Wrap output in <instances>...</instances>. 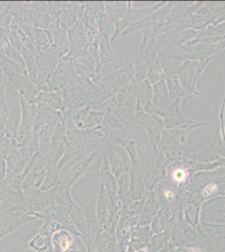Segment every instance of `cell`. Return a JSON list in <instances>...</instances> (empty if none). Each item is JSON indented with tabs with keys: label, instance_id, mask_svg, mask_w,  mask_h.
<instances>
[{
	"label": "cell",
	"instance_id": "6da1fadb",
	"mask_svg": "<svg viewBox=\"0 0 225 252\" xmlns=\"http://www.w3.org/2000/svg\"><path fill=\"white\" fill-rule=\"evenodd\" d=\"M69 40V52L66 55L71 59L89 57V40L86 34L82 18L77 20L73 27L67 31Z\"/></svg>",
	"mask_w": 225,
	"mask_h": 252
},
{
	"label": "cell",
	"instance_id": "7a4b0ae2",
	"mask_svg": "<svg viewBox=\"0 0 225 252\" xmlns=\"http://www.w3.org/2000/svg\"><path fill=\"white\" fill-rule=\"evenodd\" d=\"M76 74L77 72L75 71L72 60L66 56L61 58L58 65L52 73L50 83L45 88L53 91L62 92L63 89H65L71 83Z\"/></svg>",
	"mask_w": 225,
	"mask_h": 252
},
{
	"label": "cell",
	"instance_id": "3957f363",
	"mask_svg": "<svg viewBox=\"0 0 225 252\" xmlns=\"http://www.w3.org/2000/svg\"><path fill=\"white\" fill-rule=\"evenodd\" d=\"M7 86L19 93V95L30 103H34L40 89L31 79L29 75H4Z\"/></svg>",
	"mask_w": 225,
	"mask_h": 252
},
{
	"label": "cell",
	"instance_id": "277c9868",
	"mask_svg": "<svg viewBox=\"0 0 225 252\" xmlns=\"http://www.w3.org/2000/svg\"><path fill=\"white\" fill-rule=\"evenodd\" d=\"M37 150L29 147H14L6 158V175H21Z\"/></svg>",
	"mask_w": 225,
	"mask_h": 252
},
{
	"label": "cell",
	"instance_id": "5b68a950",
	"mask_svg": "<svg viewBox=\"0 0 225 252\" xmlns=\"http://www.w3.org/2000/svg\"><path fill=\"white\" fill-rule=\"evenodd\" d=\"M97 154V152H94L85 158L77 160V162L72 165L64 174L61 175L60 184L57 186L58 189L70 191L71 187L75 183H77V181L87 172V170L94 161Z\"/></svg>",
	"mask_w": 225,
	"mask_h": 252
},
{
	"label": "cell",
	"instance_id": "8992f818",
	"mask_svg": "<svg viewBox=\"0 0 225 252\" xmlns=\"http://www.w3.org/2000/svg\"><path fill=\"white\" fill-rule=\"evenodd\" d=\"M21 109V121L18 132L16 145L21 143L27 136L34 132V124L36 121V109L34 103H30L19 95Z\"/></svg>",
	"mask_w": 225,
	"mask_h": 252
},
{
	"label": "cell",
	"instance_id": "52a82bcc",
	"mask_svg": "<svg viewBox=\"0 0 225 252\" xmlns=\"http://www.w3.org/2000/svg\"><path fill=\"white\" fill-rule=\"evenodd\" d=\"M85 10V3L65 2L63 9H61L57 15V23L63 29L68 31L75 26L77 20L83 17Z\"/></svg>",
	"mask_w": 225,
	"mask_h": 252
},
{
	"label": "cell",
	"instance_id": "ba28073f",
	"mask_svg": "<svg viewBox=\"0 0 225 252\" xmlns=\"http://www.w3.org/2000/svg\"><path fill=\"white\" fill-rule=\"evenodd\" d=\"M35 109H36V121L34 124V132L37 133L44 126L55 127V126L59 122L62 121L66 122L62 112L56 110L46 103L35 104Z\"/></svg>",
	"mask_w": 225,
	"mask_h": 252
},
{
	"label": "cell",
	"instance_id": "9c48e42d",
	"mask_svg": "<svg viewBox=\"0 0 225 252\" xmlns=\"http://www.w3.org/2000/svg\"><path fill=\"white\" fill-rule=\"evenodd\" d=\"M49 31L52 34V47L54 50L58 58H63L66 57L69 52V40L67 31L63 29L57 20L50 26Z\"/></svg>",
	"mask_w": 225,
	"mask_h": 252
},
{
	"label": "cell",
	"instance_id": "30bf717a",
	"mask_svg": "<svg viewBox=\"0 0 225 252\" xmlns=\"http://www.w3.org/2000/svg\"><path fill=\"white\" fill-rule=\"evenodd\" d=\"M75 234L66 229H58L51 237L53 252H66L77 245Z\"/></svg>",
	"mask_w": 225,
	"mask_h": 252
},
{
	"label": "cell",
	"instance_id": "8fae6325",
	"mask_svg": "<svg viewBox=\"0 0 225 252\" xmlns=\"http://www.w3.org/2000/svg\"><path fill=\"white\" fill-rule=\"evenodd\" d=\"M41 103H46L56 110L62 111L63 107V95L60 92L44 88L40 89V93L34 101V104Z\"/></svg>",
	"mask_w": 225,
	"mask_h": 252
},
{
	"label": "cell",
	"instance_id": "7c38bea8",
	"mask_svg": "<svg viewBox=\"0 0 225 252\" xmlns=\"http://www.w3.org/2000/svg\"><path fill=\"white\" fill-rule=\"evenodd\" d=\"M36 219V216L33 213H29L23 217L8 220L0 223V240L20 229V227L24 226L26 223Z\"/></svg>",
	"mask_w": 225,
	"mask_h": 252
},
{
	"label": "cell",
	"instance_id": "4fadbf2b",
	"mask_svg": "<svg viewBox=\"0 0 225 252\" xmlns=\"http://www.w3.org/2000/svg\"><path fill=\"white\" fill-rule=\"evenodd\" d=\"M21 121V109L20 107L12 106L9 108V116L4 125V129L14 140L17 141L18 132L20 129Z\"/></svg>",
	"mask_w": 225,
	"mask_h": 252
},
{
	"label": "cell",
	"instance_id": "5bb4252c",
	"mask_svg": "<svg viewBox=\"0 0 225 252\" xmlns=\"http://www.w3.org/2000/svg\"><path fill=\"white\" fill-rule=\"evenodd\" d=\"M71 60L77 75L94 78V60L90 58V56L87 58H76Z\"/></svg>",
	"mask_w": 225,
	"mask_h": 252
},
{
	"label": "cell",
	"instance_id": "9a60e30c",
	"mask_svg": "<svg viewBox=\"0 0 225 252\" xmlns=\"http://www.w3.org/2000/svg\"><path fill=\"white\" fill-rule=\"evenodd\" d=\"M0 71L4 75L22 74L28 75L26 69L15 63L14 60L8 58L7 56L0 52Z\"/></svg>",
	"mask_w": 225,
	"mask_h": 252
},
{
	"label": "cell",
	"instance_id": "2e32d148",
	"mask_svg": "<svg viewBox=\"0 0 225 252\" xmlns=\"http://www.w3.org/2000/svg\"><path fill=\"white\" fill-rule=\"evenodd\" d=\"M7 86L5 76L0 71V129L5 125L9 116V108L5 99V88Z\"/></svg>",
	"mask_w": 225,
	"mask_h": 252
},
{
	"label": "cell",
	"instance_id": "e0dca14e",
	"mask_svg": "<svg viewBox=\"0 0 225 252\" xmlns=\"http://www.w3.org/2000/svg\"><path fill=\"white\" fill-rule=\"evenodd\" d=\"M20 2H9L0 12V28L9 31L15 12L20 8Z\"/></svg>",
	"mask_w": 225,
	"mask_h": 252
},
{
	"label": "cell",
	"instance_id": "ac0fdd59",
	"mask_svg": "<svg viewBox=\"0 0 225 252\" xmlns=\"http://www.w3.org/2000/svg\"><path fill=\"white\" fill-rule=\"evenodd\" d=\"M53 128L54 127H52V126H44L37 132L38 138H39L38 151L41 152L44 155H47L52 149L51 137H52Z\"/></svg>",
	"mask_w": 225,
	"mask_h": 252
},
{
	"label": "cell",
	"instance_id": "d6986e66",
	"mask_svg": "<svg viewBox=\"0 0 225 252\" xmlns=\"http://www.w3.org/2000/svg\"><path fill=\"white\" fill-rule=\"evenodd\" d=\"M66 140V122L62 121L57 123L52 130L51 142H52V149L56 150L64 146Z\"/></svg>",
	"mask_w": 225,
	"mask_h": 252
},
{
	"label": "cell",
	"instance_id": "ffe728a7",
	"mask_svg": "<svg viewBox=\"0 0 225 252\" xmlns=\"http://www.w3.org/2000/svg\"><path fill=\"white\" fill-rule=\"evenodd\" d=\"M27 247L35 252H46L52 247L51 238L44 237L38 234L29 241Z\"/></svg>",
	"mask_w": 225,
	"mask_h": 252
},
{
	"label": "cell",
	"instance_id": "44dd1931",
	"mask_svg": "<svg viewBox=\"0 0 225 252\" xmlns=\"http://www.w3.org/2000/svg\"><path fill=\"white\" fill-rule=\"evenodd\" d=\"M102 115H103V114L100 113V112L90 110L89 115L85 119V121H83V123L77 127V129H88L94 128V127L97 126V124H99L101 119H102Z\"/></svg>",
	"mask_w": 225,
	"mask_h": 252
},
{
	"label": "cell",
	"instance_id": "7402d4cb",
	"mask_svg": "<svg viewBox=\"0 0 225 252\" xmlns=\"http://www.w3.org/2000/svg\"><path fill=\"white\" fill-rule=\"evenodd\" d=\"M171 178H172V180L177 184H185L188 178V171L185 168H183V167H178L172 172Z\"/></svg>",
	"mask_w": 225,
	"mask_h": 252
},
{
	"label": "cell",
	"instance_id": "603a6c76",
	"mask_svg": "<svg viewBox=\"0 0 225 252\" xmlns=\"http://www.w3.org/2000/svg\"><path fill=\"white\" fill-rule=\"evenodd\" d=\"M6 32H7L9 41H10L12 46H14V48L16 49L19 52H22L24 48L23 44H22V41L19 37L17 33L14 32V31H12V30H9V31H6Z\"/></svg>",
	"mask_w": 225,
	"mask_h": 252
},
{
	"label": "cell",
	"instance_id": "cb8c5ba5",
	"mask_svg": "<svg viewBox=\"0 0 225 252\" xmlns=\"http://www.w3.org/2000/svg\"><path fill=\"white\" fill-rule=\"evenodd\" d=\"M217 189H218V188H217L215 184H210L208 187H206L205 189L202 192V194H203L204 197H208V196L213 194L216 191Z\"/></svg>",
	"mask_w": 225,
	"mask_h": 252
},
{
	"label": "cell",
	"instance_id": "d4e9b609",
	"mask_svg": "<svg viewBox=\"0 0 225 252\" xmlns=\"http://www.w3.org/2000/svg\"><path fill=\"white\" fill-rule=\"evenodd\" d=\"M165 196L166 198H171L173 197V193H172L171 191H166V192L165 193Z\"/></svg>",
	"mask_w": 225,
	"mask_h": 252
},
{
	"label": "cell",
	"instance_id": "484cf974",
	"mask_svg": "<svg viewBox=\"0 0 225 252\" xmlns=\"http://www.w3.org/2000/svg\"><path fill=\"white\" fill-rule=\"evenodd\" d=\"M188 252H202L201 250L198 248H190L188 250Z\"/></svg>",
	"mask_w": 225,
	"mask_h": 252
},
{
	"label": "cell",
	"instance_id": "4316f807",
	"mask_svg": "<svg viewBox=\"0 0 225 252\" xmlns=\"http://www.w3.org/2000/svg\"><path fill=\"white\" fill-rule=\"evenodd\" d=\"M7 3H3V2H0V12L2 11L3 9H4V7H5Z\"/></svg>",
	"mask_w": 225,
	"mask_h": 252
}]
</instances>
